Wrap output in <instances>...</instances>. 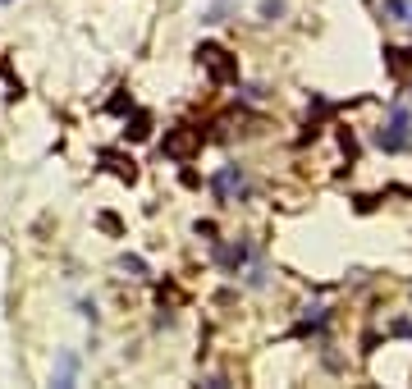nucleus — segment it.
I'll return each mask as SVG.
<instances>
[{
	"label": "nucleus",
	"mask_w": 412,
	"mask_h": 389,
	"mask_svg": "<svg viewBox=\"0 0 412 389\" xmlns=\"http://www.w3.org/2000/svg\"><path fill=\"white\" fill-rule=\"evenodd\" d=\"M376 147L380 151H408L412 147V110L408 105H389V124L376 129Z\"/></svg>",
	"instance_id": "nucleus-1"
},
{
	"label": "nucleus",
	"mask_w": 412,
	"mask_h": 389,
	"mask_svg": "<svg viewBox=\"0 0 412 389\" xmlns=\"http://www.w3.org/2000/svg\"><path fill=\"white\" fill-rule=\"evenodd\" d=\"M211 192H215L220 207H229L234 192H248V170H243V165H224V170L211 179Z\"/></svg>",
	"instance_id": "nucleus-2"
},
{
	"label": "nucleus",
	"mask_w": 412,
	"mask_h": 389,
	"mask_svg": "<svg viewBox=\"0 0 412 389\" xmlns=\"http://www.w3.org/2000/svg\"><path fill=\"white\" fill-rule=\"evenodd\" d=\"M248 257H252V248H248V243H234V248H224V252H220V266L229 270V275H239Z\"/></svg>",
	"instance_id": "nucleus-3"
},
{
	"label": "nucleus",
	"mask_w": 412,
	"mask_h": 389,
	"mask_svg": "<svg viewBox=\"0 0 412 389\" xmlns=\"http://www.w3.org/2000/svg\"><path fill=\"white\" fill-rule=\"evenodd\" d=\"M385 5V14L394 18V23H408V14H412V0H380Z\"/></svg>",
	"instance_id": "nucleus-4"
},
{
	"label": "nucleus",
	"mask_w": 412,
	"mask_h": 389,
	"mask_svg": "<svg viewBox=\"0 0 412 389\" xmlns=\"http://www.w3.org/2000/svg\"><path fill=\"white\" fill-rule=\"evenodd\" d=\"M74 371H78V357H74V353H64L60 371H55V385H69V381H74Z\"/></svg>",
	"instance_id": "nucleus-5"
},
{
	"label": "nucleus",
	"mask_w": 412,
	"mask_h": 389,
	"mask_svg": "<svg viewBox=\"0 0 412 389\" xmlns=\"http://www.w3.org/2000/svg\"><path fill=\"white\" fill-rule=\"evenodd\" d=\"M284 0H266V5H261V23H275V18H284Z\"/></svg>",
	"instance_id": "nucleus-6"
},
{
	"label": "nucleus",
	"mask_w": 412,
	"mask_h": 389,
	"mask_svg": "<svg viewBox=\"0 0 412 389\" xmlns=\"http://www.w3.org/2000/svg\"><path fill=\"white\" fill-rule=\"evenodd\" d=\"M266 275H270L266 266H252V270H248V289H261V284H266Z\"/></svg>",
	"instance_id": "nucleus-7"
},
{
	"label": "nucleus",
	"mask_w": 412,
	"mask_h": 389,
	"mask_svg": "<svg viewBox=\"0 0 412 389\" xmlns=\"http://www.w3.org/2000/svg\"><path fill=\"white\" fill-rule=\"evenodd\" d=\"M389 335H408V339H412V320H408V316H399L394 325H389Z\"/></svg>",
	"instance_id": "nucleus-8"
},
{
	"label": "nucleus",
	"mask_w": 412,
	"mask_h": 389,
	"mask_svg": "<svg viewBox=\"0 0 412 389\" xmlns=\"http://www.w3.org/2000/svg\"><path fill=\"white\" fill-rule=\"evenodd\" d=\"M408 28H412V14H408Z\"/></svg>",
	"instance_id": "nucleus-9"
},
{
	"label": "nucleus",
	"mask_w": 412,
	"mask_h": 389,
	"mask_svg": "<svg viewBox=\"0 0 412 389\" xmlns=\"http://www.w3.org/2000/svg\"><path fill=\"white\" fill-rule=\"evenodd\" d=\"M0 5H5V0H0Z\"/></svg>",
	"instance_id": "nucleus-10"
}]
</instances>
